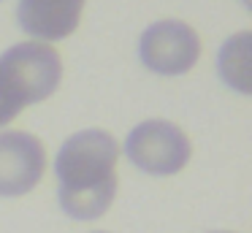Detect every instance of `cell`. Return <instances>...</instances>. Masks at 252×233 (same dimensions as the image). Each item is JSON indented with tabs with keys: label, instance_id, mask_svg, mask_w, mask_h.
Returning a JSON list of instances; mask_svg holds the SVG:
<instances>
[{
	"label": "cell",
	"instance_id": "cell-1",
	"mask_svg": "<svg viewBox=\"0 0 252 233\" xmlns=\"http://www.w3.org/2000/svg\"><path fill=\"white\" fill-rule=\"evenodd\" d=\"M120 144L109 130L90 128L73 133L60 146L55 160L57 198L73 220H98L117 195Z\"/></svg>",
	"mask_w": 252,
	"mask_h": 233
},
{
	"label": "cell",
	"instance_id": "cell-2",
	"mask_svg": "<svg viewBox=\"0 0 252 233\" xmlns=\"http://www.w3.org/2000/svg\"><path fill=\"white\" fill-rule=\"evenodd\" d=\"M63 60L57 49L41 41H25L0 57V128L30 103H41L57 90Z\"/></svg>",
	"mask_w": 252,
	"mask_h": 233
},
{
	"label": "cell",
	"instance_id": "cell-3",
	"mask_svg": "<svg viewBox=\"0 0 252 233\" xmlns=\"http://www.w3.org/2000/svg\"><path fill=\"white\" fill-rule=\"evenodd\" d=\"M125 152L127 160L141 171L155 176H171L187 166L192 146L179 125L165 119H147L130 130Z\"/></svg>",
	"mask_w": 252,
	"mask_h": 233
},
{
	"label": "cell",
	"instance_id": "cell-4",
	"mask_svg": "<svg viewBox=\"0 0 252 233\" xmlns=\"http://www.w3.org/2000/svg\"><path fill=\"white\" fill-rule=\"evenodd\" d=\"M141 63L163 76L187 73L201 57V38L187 22L163 19L147 27L141 35Z\"/></svg>",
	"mask_w": 252,
	"mask_h": 233
},
{
	"label": "cell",
	"instance_id": "cell-5",
	"mask_svg": "<svg viewBox=\"0 0 252 233\" xmlns=\"http://www.w3.org/2000/svg\"><path fill=\"white\" fill-rule=\"evenodd\" d=\"M46 171V149L28 130L0 133V195H25L41 182Z\"/></svg>",
	"mask_w": 252,
	"mask_h": 233
},
{
	"label": "cell",
	"instance_id": "cell-6",
	"mask_svg": "<svg viewBox=\"0 0 252 233\" xmlns=\"http://www.w3.org/2000/svg\"><path fill=\"white\" fill-rule=\"evenodd\" d=\"M84 0H19L17 22L35 41H60L79 27Z\"/></svg>",
	"mask_w": 252,
	"mask_h": 233
},
{
	"label": "cell",
	"instance_id": "cell-7",
	"mask_svg": "<svg viewBox=\"0 0 252 233\" xmlns=\"http://www.w3.org/2000/svg\"><path fill=\"white\" fill-rule=\"evenodd\" d=\"M222 79L239 92H250V33H239L225 41L220 54Z\"/></svg>",
	"mask_w": 252,
	"mask_h": 233
},
{
	"label": "cell",
	"instance_id": "cell-8",
	"mask_svg": "<svg viewBox=\"0 0 252 233\" xmlns=\"http://www.w3.org/2000/svg\"><path fill=\"white\" fill-rule=\"evenodd\" d=\"M98 233H106V231H98Z\"/></svg>",
	"mask_w": 252,
	"mask_h": 233
},
{
	"label": "cell",
	"instance_id": "cell-9",
	"mask_svg": "<svg viewBox=\"0 0 252 233\" xmlns=\"http://www.w3.org/2000/svg\"><path fill=\"white\" fill-rule=\"evenodd\" d=\"M220 233H225V231H220Z\"/></svg>",
	"mask_w": 252,
	"mask_h": 233
}]
</instances>
